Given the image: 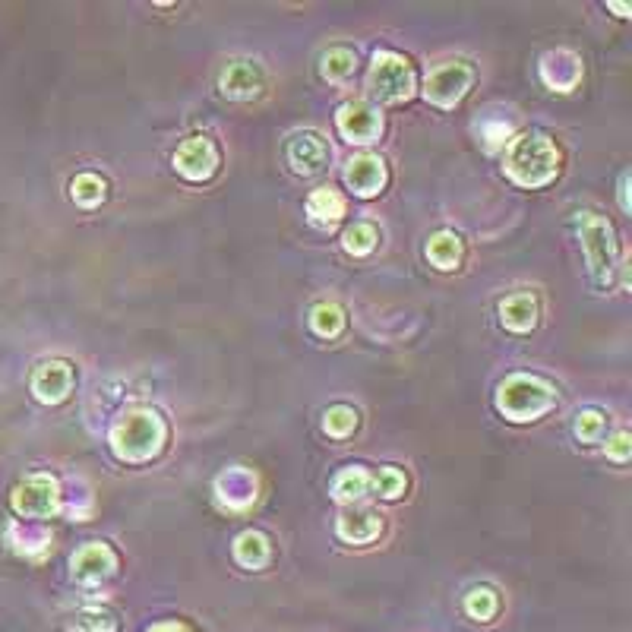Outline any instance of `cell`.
Masks as SVG:
<instances>
[{
	"label": "cell",
	"mask_w": 632,
	"mask_h": 632,
	"mask_svg": "<svg viewBox=\"0 0 632 632\" xmlns=\"http://www.w3.org/2000/svg\"><path fill=\"white\" fill-rule=\"evenodd\" d=\"M560 152L544 133H525L506 152V174L522 187H544L557 177Z\"/></svg>",
	"instance_id": "cell-1"
},
{
	"label": "cell",
	"mask_w": 632,
	"mask_h": 632,
	"mask_svg": "<svg viewBox=\"0 0 632 632\" xmlns=\"http://www.w3.org/2000/svg\"><path fill=\"white\" fill-rule=\"evenodd\" d=\"M111 446L117 459L124 462H146L158 456L165 446V421L155 411H130L124 421H117L111 430Z\"/></svg>",
	"instance_id": "cell-2"
},
{
	"label": "cell",
	"mask_w": 632,
	"mask_h": 632,
	"mask_svg": "<svg viewBox=\"0 0 632 632\" xmlns=\"http://www.w3.org/2000/svg\"><path fill=\"white\" fill-rule=\"evenodd\" d=\"M557 392L541 377H528V373H516L500 383L497 389V408L509 421H535L553 405Z\"/></svg>",
	"instance_id": "cell-3"
},
{
	"label": "cell",
	"mask_w": 632,
	"mask_h": 632,
	"mask_svg": "<svg viewBox=\"0 0 632 632\" xmlns=\"http://www.w3.org/2000/svg\"><path fill=\"white\" fill-rule=\"evenodd\" d=\"M579 234H582V250H585V260H588V269L591 275L607 285L610 275H614V263H617V247H614V231H610V225L604 219H598V215L585 212L579 219Z\"/></svg>",
	"instance_id": "cell-4"
},
{
	"label": "cell",
	"mask_w": 632,
	"mask_h": 632,
	"mask_svg": "<svg viewBox=\"0 0 632 632\" xmlns=\"http://www.w3.org/2000/svg\"><path fill=\"white\" fill-rule=\"evenodd\" d=\"M414 89V73L408 67L405 57L392 54V51H380L373 57V70H370V92L380 98V102H402Z\"/></svg>",
	"instance_id": "cell-5"
},
{
	"label": "cell",
	"mask_w": 632,
	"mask_h": 632,
	"mask_svg": "<svg viewBox=\"0 0 632 632\" xmlns=\"http://www.w3.org/2000/svg\"><path fill=\"white\" fill-rule=\"evenodd\" d=\"M61 503V490L51 474H32L13 490V509L26 519H51Z\"/></svg>",
	"instance_id": "cell-6"
},
{
	"label": "cell",
	"mask_w": 632,
	"mask_h": 632,
	"mask_svg": "<svg viewBox=\"0 0 632 632\" xmlns=\"http://www.w3.org/2000/svg\"><path fill=\"white\" fill-rule=\"evenodd\" d=\"M471 79H474V73L462 61H449V64L433 67L427 76V102L440 105V108H452L471 89Z\"/></svg>",
	"instance_id": "cell-7"
},
{
	"label": "cell",
	"mask_w": 632,
	"mask_h": 632,
	"mask_svg": "<svg viewBox=\"0 0 632 632\" xmlns=\"http://www.w3.org/2000/svg\"><path fill=\"white\" fill-rule=\"evenodd\" d=\"M73 579L76 582H83V585H98V582H105L108 576H114V569H117V557H114V550L102 541H95V544H86L83 550H76L73 553Z\"/></svg>",
	"instance_id": "cell-8"
},
{
	"label": "cell",
	"mask_w": 632,
	"mask_h": 632,
	"mask_svg": "<svg viewBox=\"0 0 632 632\" xmlns=\"http://www.w3.org/2000/svg\"><path fill=\"white\" fill-rule=\"evenodd\" d=\"M339 130L348 143H373L383 130V117L367 102H348L339 108Z\"/></svg>",
	"instance_id": "cell-9"
},
{
	"label": "cell",
	"mask_w": 632,
	"mask_h": 632,
	"mask_svg": "<svg viewBox=\"0 0 632 632\" xmlns=\"http://www.w3.org/2000/svg\"><path fill=\"white\" fill-rule=\"evenodd\" d=\"M174 165L184 177H190V181H206V177H212L215 168H219V152H215V146L206 136H196V140H187L177 149Z\"/></svg>",
	"instance_id": "cell-10"
},
{
	"label": "cell",
	"mask_w": 632,
	"mask_h": 632,
	"mask_svg": "<svg viewBox=\"0 0 632 632\" xmlns=\"http://www.w3.org/2000/svg\"><path fill=\"white\" fill-rule=\"evenodd\" d=\"M70 386H73V370L64 361H48L32 373V392L45 405L64 402L70 395Z\"/></svg>",
	"instance_id": "cell-11"
},
{
	"label": "cell",
	"mask_w": 632,
	"mask_h": 632,
	"mask_svg": "<svg viewBox=\"0 0 632 632\" xmlns=\"http://www.w3.org/2000/svg\"><path fill=\"white\" fill-rule=\"evenodd\" d=\"M329 146L323 143V136L320 133H301V136H294L291 146H288V162L291 168L298 171V174H320L326 165H329Z\"/></svg>",
	"instance_id": "cell-12"
},
{
	"label": "cell",
	"mask_w": 632,
	"mask_h": 632,
	"mask_svg": "<svg viewBox=\"0 0 632 632\" xmlns=\"http://www.w3.org/2000/svg\"><path fill=\"white\" fill-rule=\"evenodd\" d=\"M345 181H348V187L358 193V196L380 193L383 184H386V165H383V158H377V155H358V158H351L348 168H345Z\"/></svg>",
	"instance_id": "cell-13"
},
{
	"label": "cell",
	"mask_w": 632,
	"mask_h": 632,
	"mask_svg": "<svg viewBox=\"0 0 632 632\" xmlns=\"http://www.w3.org/2000/svg\"><path fill=\"white\" fill-rule=\"evenodd\" d=\"M219 86L228 98H237V102H244V98H253L260 95L263 89V73L256 64L250 61H234L222 70L219 76Z\"/></svg>",
	"instance_id": "cell-14"
},
{
	"label": "cell",
	"mask_w": 632,
	"mask_h": 632,
	"mask_svg": "<svg viewBox=\"0 0 632 632\" xmlns=\"http://www.w3.org/2000/svg\"><path fill=\"white\" fill-rule=\"evenodd\" d=\"M500 320L512 332H528L538 323V301L531 294H512L500 304Z\"/></svg>",
	"instance_id": "cell-15"
},
{
	"label": "cell",
	"mask_w": 632,
	"mask_h": 632,
	"mask_svg": "<svg viewBox=\"0 0 632 632\" xmlns=\"http://www.w3.org/2000/svg\"><path fill=\"white\" fill-rule=\"evenodd\" d=\"M383 519L377 512H345L339 519V538L348 544H367L373 538H380Z\"/></svg>",
	"instance_id": "cell-16"
},
{
	"label": "cell",
	"mask_w": 632,
	"mask_h": 632,
	"mask_svg": "<svg viewBox=\"0 0 632 632\" xmlns=\"http://www.w3.org/2000/svg\"><path fill=\"white\" fill-rule=\"evenodd\" d=\"M307 212H310V219L316 225H335L345 215V200H342L339 190L323 187V190H316L307 200Z\"/></svg>",
	"instance_id": "cell-17"
},
{
	"label": "cell",
	"mask_w": 632,
	"mask_h": 632,
	"mask_svg": "<svg viewBox=\"0 0 632 632\" xmlns=\"http://www.w3.org/2000/svg\"><path fill=\"white\" fill-rule=\"evenodd\" d=\"M427 260L437 269H443V272L456 269L462 263V241L456 234H449V231L433 234L430 244H427Z\"/></svg>",
	"instance_id": "cell-18"
},
{
	"label": "cell",
	"mask_w": 632,
	"mask_h": 632,
	"mask_svg": "<svg viewBox=\"0 0 632 632\" xmlns=\"http://www.w3.org/2000/svg\"><path fill=\"white\" fill-rule=\"evenodd\" d=\"M234 560L247 569H263L269 563L266 535H260V531H244V535L234 541Z\"/></svg>",
	"instance_id": "cell-19"
},
{
	"label": "cell",
	"mask_w": 632,
	"mask_h": 632,
	"mask_svg": "<svg viewBox=\"0 0 632 632\" xmlns=\"http://www.w3.org/2000/svg\"><path fill=\"white\" fill-rule=\"evenodd\" d=\"M370 474L364 468H345L339 478H335L332 484V493H335V500H342V503H351V500H364L367 493H370Z\"/></svg>",
	"instance_id": "cell-20"
},
{
	"label": "cell",
	"mask_w": 632,
	"mask_h": 632,
	"mask_svg": "<svg viewBox=\"0 0 632 632\" xmlns=\"http://www.w3.org/2000/svg\"><path fill=\"white\" fill-rule=\"evenodd\" d=\"M465 610H468V617L481 620V623L493 620V614H497V610H500V598H497V591L487 588V585L474 588L471 595L465 598Z\"/></svg>",
	"instance_id": "cell-21"
},
{
	"label": "cell",
	"mask_w": 632,
	"mask_h": 632,
	"mask_svg": "<svg viewBox=\"0 0 632 632\" xmlns=\"http://www.w3.org/2000/svg\"><path fill=\"white\" fill-rule=\"evenodd\" d=\"M310 326H313L316 335H323V339H335L345 326V313L335 304H320V307H313Z\"/></svg>",
	"instance_id": "cell-22"
},
{
	"label": "cell",
	"mask_w": 632,
	"mask_h": 632,
	"mask_svg": "<svg viewBox=\"0 0 632 632\" xmlns=\"http://www.w3.org/2000/svg\"><path fill=\"white\" fill-rule=\"evenodd\" d=\"M70 193H73V200L79 206L92 209V206H98L105 200V181H102V177H95V174H79L73 181V187H70Z\"/></svg>",
	"instance_id": "cell-23"
},
{
	"label": "cell",
	"mask_w": 632,
	"mask_h": 632,
	"mask_svg": "<svg viewBox=\"0 0 632 632\" xmlns=\"http://www.w3.org/2000/svg\"><path fill=\"white\" fill-rule=\"evenodd\" d=\"M354 64H358L354 51H348V48H332V51L323 54L320 70H323L326 79H345V76L354 73Z\"/></svg>",
	"instance_id": "cell-24"
},
{
	"label": "cell",
	"mask_w": 632,
	"mask_h": 632,
	"mask_svg": "<svg viewBox=\"0 0 632 632\" xmlns=\"http://www.w3.org/2000/svg\"><path fill=\"white\" fill-rule=\"evenodd\" d=\"M604 433H607V414H601L595 408L579 411V418H576V437L582 443H598Z\"/></svg>",
	"instance_id": "cell-25"
},
{
	"label": "cell",
	"mask_w": 632,
	"mask_h": 632,
	"mask_svg": "<svg viewBox=\"0 0 632 632\" xmlns=\"http://www.w3.org/2000/svg\"><path fill=\"white\" fill-rule=\"evenodd\" d=\"M323 427H326L329 437H339L342 440V437H348L354 427H358V414H354L351 408H345V405H335V408L326 411Z\"/></svg>",
	"instance_id": "cell-26"
},
{
	"label": "cell",
	"mask_w": 632,
	"mask_h": 632,
	"mask_svg": "<svg viewBox=\"0 0 632 632\" xmlns=\"http://www.w3.org/2000/svg\"><path fill=\"white\" fill-rule=\"evenodd\" d=\"M76 632H117V620L111 610L92 607L76 617Z\"/></svg>",
	"instance_id": "cell-27"
},
{
	"label": "cell",
	"mask_w": 632,
	"mask_h": 632,
	"mask_svg": "<svg viewBox=\"0 0 632 632\" xmlns=\"http://www.w3.org/2000/svg\"><path fill=\"white\" fill-rule=\"evenodd\" d=\"M373 247H377V231H373L370 225H354L345 231V250L354 253V256H364L370 253Z\"/></svg>",
	"instance_id": "cell-28"
},
{
	"label": "cell",
	"mask_w": 632,
	"mask_h": 632,
	"mask_svg": "<svg viewBox=\"0 0 632 632\" xmlns=\"http://www.w3.org/2000/svg\"><path fill=\"white\" fill-rule=\"evenodd\" d=\"M377 487H380V497L383 500H395V497H402V493H405L408 481H405V474L399 468H383Z\"/></svg>",
	"instance_id": "cell-29"
},
{
	"label": "cell",
	"mask_w": 632,
	"mask_h": 632,
	"mask_svg": "<svg viewBox=\"0 0 632 632\" xmlns=\"http://www.w3.org/2000/svg\"><path fill=\"white\" fill-rule=\"evenodd\" d=\"M629 449H632L629 433H617V437L607 443V456L614 459V462H626L629 459Z\"/></svg>",
	"instance_id": "cell-30"
},
{
	"label": "cell",
	"mask_w": 632,
	"mask_h": 632,
	"mask_svg": "<svg viewBox=\"0 0 632 632\" xmlns=\"http://www.w3.org/2000/svg\"><path fill=\"white\" fill-rule=\"evenodd\" d=\"M149 632H193V629L184 626V623H162V626H155V629H149Z\"/></svg>",
	"instance_id": "cell-31"
},
{
	"label": "cell",
	"mask_w": 632,
	"mask_h": 632,
	"mask_svg": "<svg viewBox=\"0 0 632 632\" xmlns=\"http://www.w3.org/2000/svg\"><path fill=\"white\" fill-rule=\"evenodd\" d=\"M626 184H629V177L623 174V181H620V203H623V209H629V200H626Z\"/></svg>",
	"instance_id": "cell-32"
}]
</instances>
